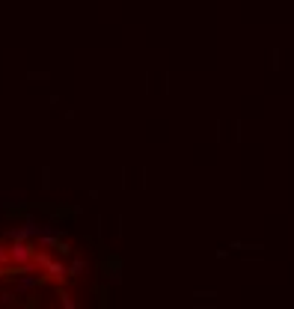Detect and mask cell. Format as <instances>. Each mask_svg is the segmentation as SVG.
Returning <instances> with one entry per match:
<instances>
[{
    "mask_svg": "<svg viewBox=\"0 0 294 309\" xmlns=\"http://www.w3.org/2000/svg\"><path fill=\"white\" fill-rule=\"evenodd\" d=\"M36 282H39L36 276H24V279H18V282H15V292H21V294H24V292H30Z\"/></svg>",
    "mask_w": 294,
    "mask_h": 309,
    "instance_id": "2",
    "label": "cell"
},
{
    "mask_svg": "<svg viewBox=\"0 0 294 309\" xmlns=\"http://www.w3.org/2000/svg\"><path fill=\"white\" fill-rule=\"evenodd\" d=\"M9 259L12 261H18V265H27V261L33 259V250L24 244V241H15L12 247H9Z\"/></svg>",
    "mask_w": 294,
    "mask_h": 309,
    "instance_id": "1",
    "label": "cell"
},
{
    "mask_svg": "<svg viewBox=\"0 0 294 309\" xmlns=\"http://www.w3.org/2000/svg\"><path fill=\"white\" fill-rule=\"evenodd\" d=\"M6 259H9V250H6V247H0V265H3Z\"/></svg>",
    "mask_w": 294,
    "mask_h": 309,
    "instance_id": "3",
    "label": "cell"
}]
</instances>
